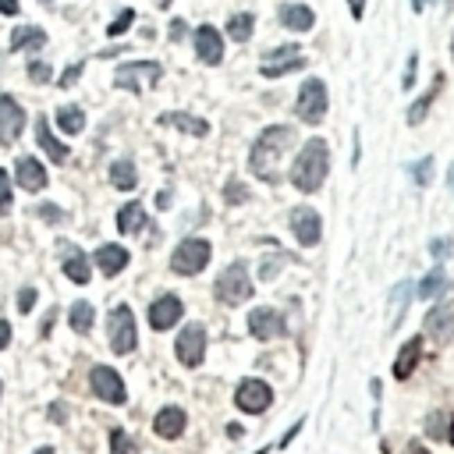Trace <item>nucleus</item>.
Wrapping results in <instances>:
<instances>
[{
  "instance_id": "nucleus-1",
  "label": "nucleus",
  "mask_w": 454,
  "mask_h": 454,
  "mask_svg": "<svg viewBox=\"0 0 454 454\" xmlns=\"http://www.w3.org/2000/svg\"><path fill=\"white\" fill-rule=\"evenodd\" d=\"M295 146V132L288 125H270L259 132L252 153H249V167L256 171V177L263 181H277V167H281V157L288 153V149Z\"/></svg>"
},
{
  "instance_id": "nucleus-2",
  "label": "nucleus",
  "mask_w": 454,
  "mask_h": 454,
  "mask_svg": "<svg viewBox=\"0 0 454 454\" xmlns=\"http://www.w3.org/2000/svg\"><path fill=\"white\" fill-rule=\"evenodd\" d=\"M330 171V153H326V142L323 139H309L306 146H302V153L295 157L291 164V185L298 192H316L323 185V177Z\"/></svg>"
},
{
  "instance_id": "nucleus-3",
  "label": "nucleus",
  "mask_w": 454,
  "mask_h": 454,
  "mask_svg": "<svg viewBox=\"0 0 454 454\" xmlns=\"http://www.w3.org/2000/svg\"><path fill=\"white\" fill-rule=\"evenodd\" d=\"M217 298L224 302V306H241V302L252 298V277H249L245 263H231L217 277Z\"/></svg>"
},
{
  "instance_id": "nucleus-4",
  "label": "nucleus",
  "mask_w": 454,
  "mask_h": 454,
  "mask_svg": "<svg viewBox=\"0 0 454 454\" xmlns=\"http://www.w3.org/2000/svg\"><path fill=\"white\" fill-rule=\"evenodd\" d=\"M209 252H213V249H209L206 238H189V241H181V245L174 249L171 270H174V274H181V277H195L199 270H206Z\"/></svg>"
},
{
  "instance_id": "nucleus-5",
  "label": "nucleus",
  "mask_w": 454,
  "mask_h": 454,
  "mask_svg": "<svg viewBox=\"0 0 454 454\" xmlns=\"http://www.w3.org/2000/svg\"><path fill=\"white\" fill-rule=\"evenodd\" d=\"M107 334H110V348L117 355H128L135 351V341H139V330H135V316L128 306H117L107 320Z\"/></svg>"
},
{
  "instance_id": "nucleus-6",
  "label": "nucleus",
  "mask_w": 454,
  "mask_h": 454,
  "mask_svg": "<svg viewBox=\"0 0 454 454\" xmlns=\"http://www.w3.org/2000/svg\"><path fill=\"white\" fill-rule=\"evenodd\" d=\"M295 114L306 121V125H320V121L326 117V85H323L320 78H309L306 85H302L298 103H295Z\"/></svg>"
},
{
  "instance_id": "nucleus-7",
  "label": "nucleus",
  "mask_w": 454,
  "mask_h": 454,
  "mask_svg": "<svg viewBox=\"0 0 454 454\" xmlns=\"http://www.w3.org/2000/svg\"><path fill=\"white\" fill-rule=\"evenodd\" d=\"M234 405H238L241 412L259 415V412H266L270 405H274V390H270L266 380L249 376V380H241V383H238V390H234Z\"/></svg>"
},
{
  "instance_id": "nucleus-8",
  "label": "nucleus",
  "mask_w": 454,
  "mask_h": 454,
  "mask_svg": "<svg viewBox=\"0 0 454 454\" xmlns=\"http://www.w3.org/2000/svg\"><path fill=\"white\" fill-rule=\"evenodd\" d=\"M164 75V68L157 64V60H132V64H121L114 82L121 89H142V85H157Z\"/></svg>"
},
{
  "instance_id": "nucleus-9",
  "label": "nucleus",
  "mask_w": 454,
  "mask_h": 454,
  "mask_svg": "<svg viewBox=\"0 0 454 454\" xmlns=\"http://www.w3.org/2000/svg\"><path fill=\"white\" fill-rule=\"evenodd\" d=\"M174 351H177V362H181V366L195 369L199 362H202V355H206V330H202L199 323H189V326L177 334Z\"/></svg>"
},
{
  "instance_id": "nucleus-10",
  "label": "nucleus",
  "mask_w": 454,
  "mask_h": 454,
  "mask_svg": "<svg viewBox=\"0 0 454 454\" xmlns=\"http://www.w3.org/2000/svg\"><path fill=\"white\" fill-rule=\"evenodd\" d=\"M93 390H96V398H103L107 405H125L128 401L125 380H121L117 369H110V366H96L93 369Z\"/></svg>"
},
{
  "instance_id": "nucleus-11",
  "label": "nucleus",
  "mask_w": 454,
  "mask_h": 454,
  "mask_svg": "<svg viewBox=\"0 0 454 454\" xmlns=\"http://www.w3.org/2000/svg\"><path fill=\"white\" fill-rule=\"evenodd\" d=\"M21 128H25V110H21V103L15 96L4 93L0 96V142L11 146L21 135Z\"/></svg>"
},
{
  "instance_id": "nucleus-12",
  "label": "nucleus",
  "mask_w": 454,
  "mask_h": 454,
  "mask_svg": "<svg viewBox=\"0 0 454 454\" xmlns=\"http://www.w3.org/2000/svg\"><path fill=\"white\" fill-rule=\"evenodd\" d=\"M298 68H306V57H302V50H298V46H284V50L266 53V60H263L259 71H263L266 78H281V75L298 71Z\"/></svg>"
},
{
  "instance_id": "nucleus-13",
  "label": "nucleus",
  "mask_w": 454,
  "mask_h": 454,
  "mask_svg": "<svg viewBox=\"0 0 454 454\" xmlns=\"http://www.w3.org/2000/svg\"><path fill=\"white\" fill-rule=\"evenodd\" d=\"M291 227H295V238L298 245H316V241L323 238V220L313 206H298L291 213Z\"/></svg>"
},
{
  "instance_id": "nucleus-14",
  "label": "nucleus",
  "mask_w": 454,
  "mask_h": 454,
  "mask_svg": "<svg viewBox=\"0 0 454 454\" xmlns=\"http://www.w3.org/2000/svg\"><path fill=\"white\" fill-rule=\"evenodd\" d=\"M249 330L256 341H277L284 334V316L274 309H252L249 313Z\"/></svg>"
},
{
  "instance_id": "nucleus-15",
  "label": "nucleus",
  "mask_w": 454,
  "mask_h": 454,
  "mask_svg": "<svg viewBox=\"0 0 454 454\" xmlns=\"http://www.w3.org/2000/svg\"><path fill=\"white\" fill-rule=\"evenodd\" d=\"M195 57L202 64H220L224 60V36L213 25H199L195 28Z\"/></svg>"
},
{
  "instance_id": "nucleus-16",
  "label": "nucleus",
  "mask_w": 454,
  "mask_h": 454,
  "mask_svg": "<svg viewBox=\"0 0 454 454\" xmlns=\"http://www.w3.org/2000/svg\"><path fill=\"white\" fill-rule=\"evenodd\" d=\"M181 313H185L181 298L177 295H164V298H157L153 306H149V326H153V330H171L181 320Z\"/></svg>"
},
{
  "instance_id": "nucleus-17",
  "label": "nucleus",
  "mask_w": 454,
  "mask_h": 454,
  "mask_svg": "<svg viewBox=\"0 0 454 454\" xmlns=\"http://www.w3.org/2000/svg\"><path fill=\"white\" fill-rule=\"evenodd\" d=\"M422 330L437 341V344H444V341H451L454 338V306H437L433 313H426V323H422Z\"/></svg>"
},
{
  "instance_id": "nucleus-18",
  "label": "nucleus",
  "mask_w": 454,
  "mask_h": 454,
  "mask_svg": "<svg viewBox=\"0 0 454 454\" xmlns=\"http://www.w3.org/2000/svg\"><path fill=\"white\" fill-rule=\"evenodd\" d=\"M15 181L25 192H40V189H46V171H43V164L36 157H21L15 164Z\"/></svg>"
},
{
  "instance_id": "nucleus-19",
  "label": "nucleus",
  "mask_w": 454,
  "mask_h": 454,
  "mask_svg": "<svg viewBox=\"0 0 454 454\" xmlns=\"http://www.w3.org/2000/svg\"><path fill=\"white\" fill-rule=\"evenodd\" d=\"M153 430H157V437H164V440H177L181 433H185V412H181L177 405L160 408L157 419H153Z\"/></svg>"
},
{
  "instance_id": "nucleus-20",
  "label": "nucleus",
  "mask_w": 454,
  "mask_h": 454,
  "mask_svg": "<svg viewBox=\"0 0 454 454\" xmlns=\"http://www.w3.org/2000/svg\"><path fill=\"white\" fill-rule=\"evenodd\" d=\"M419 358H422V338L405 341L401 351H398V358H394V376H398V380H408V376L415 373V366H419Z\"/></svg>"
},
{
  "instance_id": "nucleus-21",
  "label": "nucleus",
  "mask_w": 454,
  "mask_h": 454,
  "mask_svg": "<svg viewBox=\"0 0 454 454\" xmlns=\"http://www.w3.org/2000/svg\"><path fill=\"white\" fill-rule=\"evenodd\" d=\"M281 21H284V28H291V33H309V28L316 25V15L306 4H284L281 8Z\"/></svg>"
},
{
  "instance_id": "nucleus-22",
  "label": "nucleus",
  "mask_w": 454,
  "mask_h": 454,
  "mask_svg": "<svg viewBox=\"0 0 454 454\" xmlns=\"http://www.w3.org/2000/svg\"><path fill=\"white\" fill-rule=\"evenodd\" d=\"M96 266L103 270L107 277H117L121 270L128 266V249H121V245H100V252H96Z\"/></svg>"
},
{
  "instance_id": "nucleus-23",
  "label": "nucleus",
  "mask_w": 454,
  "mask_h": 454,
  "mask_svg": "<svg viewBox=\"0 0 454 454\" xmlns=\"http://www.w3.org/2000/svg\"><path fill=\"white\" fill-rule=\"evenodd\" d=\"M36 139H40V146L46 149V157H50L53 164H64V160H68V146L53 139L50 121H46V117H40V121H36Z\"/></svg>"
},
{
  "instance_id": "nucleus-24",
  "label": "nucleus",
  "mask_w": 454,
  "mask_h": 454,
  "mask_svg": "<svg viewBox=\"0 0 454 454\" xmlns=\"http://www.w3.org/2000/svg\"><path fill=\"white\" fill-rule=\"evenodd\" d=\"M160 125H171V128H181V132H189V135H195V139H202L206 132H209V125L202 117H192V114H181V110H171V114H164L160 117Z\"/></svg>"
},
{
  "instance_id": "nucleus-25",
  "label": "nucleus",
  "mask_w": 454,
  "mask_h": 454,
  "mask_svg": "<svg viewBox=\"0 0 454 454\" xmlns=\"http://www.w3.org/2000/svg\"><path fill=\"white\" fill-rule=\"evenodd\" d=\"M146 227V209L142 202H128V206H121L117 209V231L121 234H135Z\"/></svg>"
},
{
  "instance_id": "nucleus-26",
  "label": "nucleus",
  "mask_w": 454,
  "mask_h": 454,
  "mask_svg": "<svg viewBox=\"0 0 454 454\" xmlns=\"http://www.w3.org/2000/svg\"><path fill=\"white\" fill-rule=\"evenodd\" d=\"M43 43H46V33H43V28H36V25H21V28H15V33H11V50L15 53L18 50H36Z\"/></svg>"
},
{
  "instance_id": "nucleus-27",
  "label": "nucleus",
  "mask_w": 454,
  "mask_h": 454,
  "mask_svg": "<svg viewBox=\"0 0 454 454\" xmlns=\"http://www.w3.org/2000/svg\"><path fill=\"white\" fill-rule=\"evenodd\" d=\"M64 277H68L71 284H89V277H93V270H89V259H85V252L71 249V256L64 259Z\"/></svg>"
},
{
  "instance_id": "nucleus-28",
  "label": "nucleus",
  "mask_w": 454,
  "mask_h": 454,
  "mask_svg": "<svg viewBox=\"0 0 454 454\" xmlns=\"http://www.w3.org/2000/svg\"><path fill=\"white\" fill-rule=\"evenodd\" d=\"M93 320H96V313H93L89 302H75L71 313H68V323H71L75 334H89V330H93Z\"/></svg>"
},
{
  "instance_id": "nucleus-29",
  "label": "nucleus",
  "mask_w": 454,
  "mask_h": 454,
  "mask_svg": "<svg viewBox=\"0 0 454 454\" xmlns=\"http://www.w3.org/2000/svg\"><path fill=\"white\" fill-rule=\"evenodd\" d=\"M110 181H114V189L132 192V189L139 185V174H135V167H132L128 160H117V164L110 167Z\"/></svg>"
},
{
  "instance_id": "nucleus-30",
  "label": "nucleus",
  "mask_w": 454,
  "mask_h": 454,
  "mask_svg": "<svg viewBox=\"0 0 454 454\" xmlns=\"http://www.w3.org/2000/svg\"><path fill=\"white\" fill-rule=\"evenodd\" d=\"M57 125H60V132H64V135H78L85 128V114L78 107H60L57 110Z\"/></svg>"
},
{
  "instance_id": "nucleus-31",
  "label": "nucleus",
  "mask_w": 454,
  "mask_h": 454,
  "mask_svg": "<svg viewBox=\"0 0 454 454\" xmlns=\"http://www.w3.org/2000/svg\"><path fill=\"white\" fill-rule=\"evenodd\" d=\"M252 28H256V15L241 11V15H234V18L227 21V36H231V40H238V43H245V40L252 36Z\"/></svg>"
},
{
  "instance_id": "nucleus-32",
  "label": "nucleus",
  "mask_w": 454,
  "mask_h": 454,
  "mask_svg": "<svg viewBox=\"0 0 454 454\" xmlns=\"http://www.w3.org/2000/svg\"><path fill=\"white\" fill-rule=\"evenodd\" d=\"M444 288H447V274L444 270H433V274H426L419 281V298H437V295H444Z\"/></svg>"
},
{
  "instance_id": "nucleus-33",
  "label": "nucleus",
  "mask_w": 454,
  "mask_h": 454,
  "mask_svg": "<svg viewBox=\"0 0 454 454\" xmlns=\"http://www.w3.org/2000/svg\"><path fill=\"white\" fill-rule=\"evenodd\" d=\"M440 82H444V75L437 78V85H433V93H430V96H422V100H415V107L408 110V125H422V117H426V110H430V103H433V96L440 93Z\"/></svg>"
},
{
  "instance_id": "nucleus-34",
  "label": "nucleus",
  "mask_w": 454,
  "mask_h": 454,
  "mask_svg": "<svg viewBox=\"0 0 454 454\" xmlns=\"http://www.w3.org/2000/svg\"><path fill=\"white\" fill-rule=\"evenodd\" d=\"M224 199H227V202H234V206H241V202H249V199H252V192H249L245 185H241L238 177H231L227 185H224Z\"/></svg>"
},
{
  "instance_id": "nucleus-35",
  "label": "nucleus",
  "mask_w": 454,
  "mask_h": 454,
  "mask_svg": "<svg viewBox=\"0 0 454 454\" xmlns=\"http://www.w3.org/2000/svg\"><path fill=\"white\" fill-rule=\"evenodd\" d=\"M132 21H135V11H132V8H125V11H121V15H117V18L110 21V28H107V36H125Z\"/></svg>"
},
{
  "instance_id": "nucleus-36",
  "label": "nucleus",
  "mask_w": 454,
  "mask_h": 454,
  "mask_svg": "<svg viewBox=\"0 0 454 454\" xmlns=\"http://www.w3.org/2000/svg\"><path fill=\"white\" fill-rule=\"evenodd\" d=\"M110 451L114 454H135V444H132V437L125 430H114L110 433Z\"/></svg>"
},
{
  "instance_id": "nucleus-37",
  "label": "nucleus",
  "mask_w": 454,
  "mask_h": 454,
  "mask_svg": "<svg viewBox=\"0 0 454 454\" xmlns=\"http://www.w3.org/2000/svg\"><path fill=\"white\" fill-rule=\"evenodd\" d=\"M28 78H33L36 85H46L53 78V68L46 64V60H33V64H28Z\"/></svg>"
},
{
  "instance_id": "nucleus-38",
  "label": "nucleus",
  "mask_w": 454,
  "mask_h": 454,
  "mask_svg": "<svg viewBox=\"0 0 454 454\" xmlns=\"http://www.w3.org/2000/svg\"><path fill=\"white\" fill-rule=\"evenodd\" d=\"M412 177L419 181V185H430V177H433V157H426V160L412 164Z\"/></svg>"
},
{
  "instance_id": "nucleus-39",
  "label": "nucleus",
  "mask_w": 454,
  "mask_h": 454,
  "mask_svg": "<svg viewBox=\"0 0 454 454\" xmlns=\"http://www.w3.org/2000/svg\"><path fill=\"white\" fill-rule=\"evenodd\" d=\"M11 209V174L0 171V213H8Z\"/></svg>"
},
{
  "instance_id": "nucleus-40",
  "label": "nucleus",
  "mask_w": 454,
  "mask_h": 454,
  "mask_svg": "<svg viewBox=\"0 0 454 454\" xmlns=\"http://www.w3.org/2000/svg\"><path fill=\"white\" fill-rule=\"evenodd\" d=\"M415 75H419V53H408V68H405L401 89H415Z\"/></svg>"
},
{
  "instance_id": "nucleus-41",
  "label": "nucleus",
  "mask_w": 454,
  "mask_h": 454,
  "mask_svg": "<svg viewBox=\"0 0 454 454\" xmlns=\"http://www.w3.org/2000/svg\"><path fill=\"white\" fill-rule=\"evenodd\" d=\"M36 306V288H21L18 291V313H33Z\"/></svg>"
},
{
  "instance_id": "nucleus-42",
  "label": "nucleus",
  "mask_w": 454,
  "mask_h": 454,
  "mask_svg": "<svg viewBox=\"0 0 454 454\" xmlns=\"http://www.w3.org/2000/svg\"><path fill=\"white\" fill-rule=\"evenodd\" d=\"M451 249H454V241H451V238H433V241H430V252H433L437 259H447Z\"/></svg>"
},
{
  "instance_id": "nucleus-43",
  "label": "nucleus",
  "mask_w": 454,
  "mask_h": 454,
  "mask_svg": "<svg viewBox=\"0 0 454 454\" xmlns=\"http://www.w3.org/2000/svg\"><path fill=\"white\" fill-rule=\"evenodd\" d=\"M444 422H447V415H444V412H433V415H430V426H426V430H430V437H447V433H444Z\"/></svg>"
},
{
  "instance_id": "nucleus-44",
  "label": "nucleus",
  "mask_w": 454,
  "mask_h": 454,
  "mask_svg": "<svg viewBox=\"0 0 454 454\" xmlns=\"http://www.w3.org/2000/svg\"><path fill=\"white\" fill-rule=\"evenodd\" d=\"M78 75H82V64H71L64 75H60V89H71V85L78 82Z\"/></svg>"
},
{
  "instance_id": "nucleus-45",
  "label": "nucleus",
  "mask_w": 454,
  "mask_h": 454,
  "mask_svg": "<svg viewBox=\"0 0 454 454\" xmlns=\"http://www.w3.org/2000/svg\"><path fill=\"white\" fill-rule=\"evenodd\" d=\"M281 263H284V256H277V259H266V263H263V281H270V277H274Z\"/></svg>"
},
{
  "instance_id": "nucleus-46",
  "label": "nucleus",
  "mask_w": 454,
  "mask_h": 454,
  "mask_svg": "<svg viewBox=\"0 0 454 454\" xmlns=\"http://www.w3.org/2000/svg\"><path fill=\"white\" fill-rule=\"evenodd\" d=\"M11 344V323L8 320H0V351H4Z\"/></svg>"
},
{
  "instance_id": "nucleus-47",
  "label": "nucleus",
  "mask_w": 454,
  "mask_h": 454,
  "mask_svg": "<svg viewBox=\"0 0 454 454\" xmlns=\"http://www.w3.org/2000/svg\"><path fill=\"white\" fill-rule=\"evenodd\" d=\"M348 8H351V18L362 21V15H366V0H348Z\"/></svg>"
},
{
  "instance_id": "nucleus-48",
  "label": "nucleus",
  "mask_w": 454,
  "mask_h": 454,
  "mask_svg": "<svg viewBox=\"0 0 454 454\" xmlns=\"http://www.w3.org/2000/svg\"><path fill=\"white\" fill-rule=\"evenodd\" d=\"M302 426H306V422H295V426H291V430H288V433L281 437V447H288V444H291V440H295V437L302 433Z\"/></svg>"
},
{
  "instance_id": "nucleus-49",
  "label": "nucleus",
  "mask_w": 454,
  "mask_h": 454,
  "mask_svg": "<svg viewBox=\"0 0 454 454\" xmlns=\"http://www.w3.org/2000/svg\"><path fill=\"white\" fill-rule=\"evenodd\" d=\"M40 213H43L46 220H64V213H60V209H57V206H43V209H40Z\"/></svg>"
},
{
  "instance_id": "nucleus-50",
  "label": "nucleus",
  "mask_w": 454,
  "mask_h": 454,
  "mask_svg": "<svg viewBox=\"0 0 454 454\" xmlns=\"http://www.w3.org/2000/svg\"><path fill=\"white\" fill-rule=\"evenodd\" d=\"M0 15H18V0H0Z\"/></svg>"
},
{
  "instance_id": "nucleus-51",
  "label": "nucleus",
  "mask_w": 454,
  "mask_h": 454,
  "mask_svg": "<svg viewBox=\"0 0 454 454\" xmlns=\"http://www.w3.org/2000/svg\"><path fill=\"white\" fill-rule=\"evenodd\" d=\"M181 33H185V21H174L171 25V40H181Z\"/></svg>"
},
{
  "instance_id": "nucleus-52",
  "label": "nucleus",
  "mask_w": 454,
  "mask_h": 454,
  "mask_svg": "<svg viewBox=\"0 0 454 454\" xmlns=\"http://www.w3.org/2000/svg\"><path fill=\"white\" fill-rule=\"evenodd\" d=\"M157 206H160V209H167V206H171V192H160V199H157Z\"/></svg>"
},
{
  "instance_id": "nucleus-53",
  "label": "nucleus",
  "mask_w": 454,
  "mask_h": 454,
  "mask_svg": "<svg viewBox=\"0 0 454 454\" xmlns=\"http://www.w3.org/2000/svg\"><path fill=\"white\" fill-rule=\"evenodd\" d=\"M405 454H426V451H422V444H408V451Z\"/></svg>"
},
{
  "instance_id": "nucleus-54",
  "label": "nucleus",
  "mask_w": 454,
  "mask_h": 454,
  "mask_svg": "<svg viewBox=\"0 0 454 454\" xmlns=\"http://www.w3.org/2000/svg\"><path fill=\"white\" fill-rule=\"evenodd\" d=\"M36 454H53V447H43V451H36Z\"/></svg>"
},
{
  "instance_id": "nucleus-55",
  "label": "nucleus",
  "mask_w": 454,
  "mask_h": 454,
  "mask_svg": "<svg viewBox=\"0 0 454 454\" xmlns=\"http://www.w3.org/2000/svg\"><path fill=\"white\" fill-rule=\"evenodd\" d=\"M157 4H160V8H167V4H171V0H157Z\"/></svg>"
},
{
  "instance_id": "nucleus-56",
  "label": "nucleus",
  "mask_w": 454,
  "mask_h": 454,
  "mask_svg": "<svg viewBox=\"0 0 454 454\" xmlns=\"http://www.w3.org/2000/svg\"><path fill=\"white\" fill-rule=\"evenodd\" d=\"M451 189H454V167H451Z\"/></svg>"
},
{
  "instance_id": "nucleus-57",
  "label": "nucleus",
  "mask_w": 454,
  "mask_h": 454,
  "mask_svg": "<svg viewBox=\"0 0 454 454\" xmlns=\"http://www.w3.org/2000/svg\"><path fill=\"white\" fill-rule=\"evenodd\" d=\"M451 53H454V40H451Z\"/></svg>"
}]
</instances>
